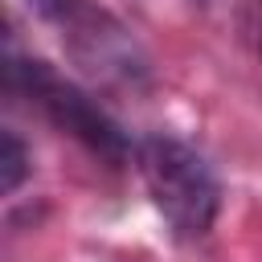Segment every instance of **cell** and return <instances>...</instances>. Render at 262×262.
Here are the masks:
<instances>
[{"label": "cell", "mask_w": 262, "mask_h": 262, "mask_svg": "<svg viewBox=\"0 0 262 262\" xmlns=\"http://www.w3.org/2000/svg\"><path fill=\"white\" fill-rule=\"evenodd\" d=\"M4 82H8L12 94L33 98V102H37L61 131H70L74 139H82L94 156L115 160V164L127 156V139H123L119 123H115V119H111L86 90H78L74 82L57 78L45 61H20V57H8V66H4Z\"/></svg>", "instance_id": "cell-2"}, {"label": "cell", "mask_w": 262, "mask_h": 262, "mask_svg": "<svg viewBox=\"0 0 262 262\" xmlns=\"http://www.w3.org/2000/svg\"><path fill=\"white\" fill-rule=\"evenodd\" d=\"M151 205L176 237H205L221 209V184L205 156L172 135H147L135 151Z\"/></svg>", "instance_id": "cell-1"}, {"label": "cell", "mask_w": 262, "mask_h": 262, "mask_svg": "<svg viewBox=\"0 0 262 262\" xmlns=\"http://www.w3.org/2000/svg\"><path fill=\"white\" fill-rule=\"evenodd\" d=\"M29 4H33V8L41 12V16H53V12H57V8L66 4V0H29Z\"/></svg>", "instance_id": "cell-5"}, {"label": "cell", "mask_w": 262, "mask_h": 262, "mask_svg": "<svg viewBox=\"0 0 262 262\" xmlns=\"http://www.w3.org/2000/svg\"><path fill=\"white\" fill-rule=\"evenodd\" d=\"M49 20L61 25L66 53L98 82H135L147 74L143 49L135 45L131 29L119 25L111 12L86 4V0H66Z\"/></svg>", "instance_id": "cell-3"}, {"label": "cell", "mask_w": 262, "mask_h": 262, "mask_svg": "<svg viewBox=\"0 0 262 262\" xmlns=\"http://www.w3.org/2000/svg\"><path fill=\"white\" fill-rule=\"evenodd\" d=\"M25 172H29V151H25V143L16 139V131H4V135H0V192H4V196L16 192L20 180H25Z\"/></svg>", "instance_id": "cell-4"}]
</instances>
